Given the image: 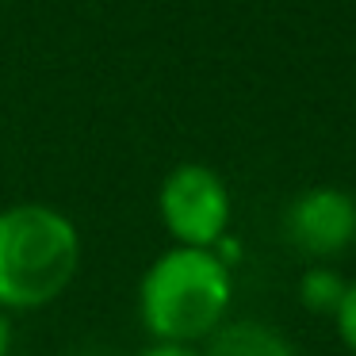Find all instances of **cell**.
I'll return each instance as SVG.
<instances>
[{
    "mask_svg": "<svg viewBox=\"0 0 356 356\" xmlns=\"http://www.w3.org/2000/svg\"><path fill=\"white\" fill-rule=\"evenodd\" d=\"M234 272L215 249L172 245L142 272L138 318L161 345H200L226 322Z\"/></svg>",
    "mask_w": 356,
    "mask_h": 356,
    "instance_id": "1",
    "label": "cell"
},
{
    "mask_svg": "<svg viewBox=\"0 0 356 356\" xmlns=\"http://www.w3.org/2000/svg\"><path fill=\"white\" fill-rule=\"evenodd\" d=\"M81 234L50 203H16L0 211V310H39L73 284Z\"/></svg>",
    "mask_w": 356,
    "mask_h": 356,
    "instance_id": "2",
    "label": "cell"
},
{
    "mask_svg": "<svg viewBox=\"0 0 356 356\" xmlns=\"http://www.w3.org/2000/svg\"><path fill=\"white\" fill-rule=\"evenodd\" d=\"M157 215L177 245L215 249L230 230V188L211 165L180 161L157 188Z\"/></svg>",
    "mask_w": 356,
    "mask_h": 356,
    "instance_id": "3",
    "label": "cell"
},
{
    "mask_svg": "<svg viewBox=\"0 0 356 356\" xmlns=\"http://www.w3.org/2000/svg\"><path fill=\"white\" fill-rule=\"evenodd\" d=\"M284 234L295 253L330 264L356 245V195L333 184L307 188L284 215Z\"/></svg>",
    "mask_w": 356,
    "mask_h": 356,
    "instance_id": "4",
    "label": "cell"
},
{
    "mask_svg": "<svg viewBox=\"0 0 356 356\" xmlns=\"http://www.w3.org/2000/svg\"><path fill=\"white\" fill-rule=\"evenodd\" d=\"M203 356H295L287 337L257 318H226L200 348Z\"/></svg>",
    "mask_w": 356,
    "mask_h": 356,
    "instance_id": "5",
    "label": "cell"
},
{
    "mask_svg": "<svg viewBox=\"0 0 356 356\" xmlns=\"http://www.w3.org/2000/svg\"><path fill=\"white\" fill-rule=\"evenodd\" d=\"M345 287H348V280L341 276L337 268H330V264H310V268L299 276L295 295H299V302L310 310V314L333 318L337 307H341V299H345Z\"/></svg>",
    "mask_w": 356,
    "mask_h": 356,
    "instance_id": "6",
    "label": "cell"
},
{
    "mask_svg": "<svg viewBox=\"0 0 356 356\" xmlns=\"http://www.w3.org/2000/svg\"><path fill=\"white\" fill-rule=\"evenodd\" d=\"M333 325H337V337L345 341V348L356 356V280H348L345 299H341L337 314H333Z\"/></svg>",
    "mask_w": 356,
    "mask_h": 356,
    "instance_id": "7",
    "label": "cell"
},
{
    "mask_svg": "<svg viewBox=\"0 0 356 356\" xmlns=\"http://www.w3.org/2000/svg\"><path fill=\"white\" fill-rule=\"evenodd\" d=\"M138 356H203L195 345H161V341H154L149 348H142Z\"/></svg>",
    "mask_w": 356,
    "mask_h": 356,
    "instance_id": "8",
    "label": "cell"
},
{
    "mask_svg": "<svg viewBox=\"0 0 356 356\" xmlns=\"http://www.w3.org/2000/svg\"><path fill=\"white\" fill-rule=\"evenodd\" d=\"M0 356H12V318L0 310Z\"/></svg>",
    "mask_w": 356,
    "mask_h": 356,
    "instance_id": "9",
    "label": "cell"
}]
</instances>
